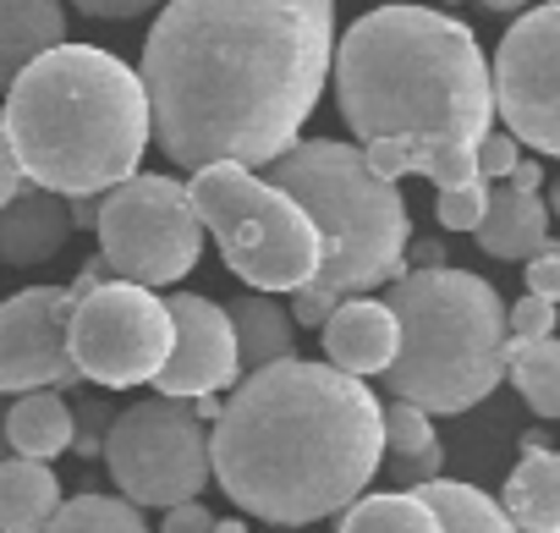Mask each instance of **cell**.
<instances>
[{
	"label": "cell",
	"mask_w": 560,
	"mask_h": 533,
	"mask_svg": "<svg viewBox=\"0 0 560 533\" xmlns=\"http://www.w3.org/2000/svg\"><path fill=\"white\" fill-rule=\"evenodd\" d=\"M336 67V0H165L143 39L154 143L198 171L287 154Z\"/></svg>",
	"instance_id": "1"
},
{
	"label": "cell",
	"mask_w": 560,
	"mask_h": 533,
	"mask_svg": "<svg viewBox=\"0 0 560 533\" xmlns=\"http://www.w3.org/2000/svg\"><path fill=\"white\" fill-rule=\"evenodd\" d=\"M336 105L369 165L429 176L434 187L478 182V138L494 127V67L467 23L418 0H385L336 45Z\"/></svg>",
	"instance_id": "2"
},
{
	"label": "cell",
	"mask_w": 560,
	"mask_h": 533,
	"mask_svg": "<svg viewBox=\"0 0 560 533\" xmlns=\"http://www.w3.org/2000/svg\"><path fill=\"white\" fill-rule=\"evenodd\" d=\"M209 456L236 511L275 528H308L347 511L380 473L385 407L330 358H275L236 380L209 429Z\"/></svg>",
	"instance_id": "3"
},
{
	"label": "cell",
	"mask_w": 560,
	"mask_h": 533,
	"mask_svg": "<svg viewBox=\"0 0 560 533\" xmlns=\"http://www.w3.org/2000/svg\"><path fill=\"white\" fill-rule=\"evenodd\" d=\"M23 176L50 193H110L154 143V111L143 72L100 45H56L34 56L0 111Z\"/></svg>",
	"instance_id": "4"
},
{
	"label": "cell",
	"mask_w": 560,
	"mask_h": 533,
	"mask_svg": "<svg viewBox=\"0 0 560 533\" xmlns=\"http://www.w3.org/2000/svg\"><path fill=\"white\" fill-rule=\"evenodd\" d=\"M385 303L401 320V347L380 374L390 396L440 413L478 407L511 363V320L500 292L472 270H407L390 281Z\"/></svg>",
	"instance_id": "5"
},
{
	"label": "cell",
	"mask_w": 560,
	"mask_h": 533,
	"mask_svg": "<svg viewBox=\"0 0 560 533\" xmlns=\"http://www.w3.org/2000/svg\"><path fill=\"white\" fill-rule=\"evenodd\" d=\"M264 176L287 187L319 225L325 253L308 287H319L325 298H352L407 276V198L385 171L369 165L363 149L341 138H298L264 165Z\"/></svg>",
	"instance_id": "6"
},
{
	"label": "cell",
	"mask_w": 560,
	"mask_h": 533,
	"mask_svg": "<svg viewBox=\"0 0 560 533\" xmlns=\"http://www.w3.org/2000/svg\"><path fill=\"white\" fill-rule=\"evenodd\" d=\"M187 193L220 258L253 292H298L314 281L325 253L319 225L280 182H269L253 165L214 160L192 171Z\"/></svg>",
	"instance_id": "7"
},
{
	"label": "cell",
	"mask_w": 560,
	"mask_h": 533,
	"mask_svg": "<svg viewBox=\"0 0 560 533\" xmlns=\"http://www.w3.org/2000/svg\"><path fill=\"white\" fill-rule=\"evenodd\" d=\"M100 253L121 281L143 287H176L198 253H203V220L192 209V193L176 176H127L100 198Z\"/></svg>",
	"instance_id": "8"
},
{
	"label": "cell",
	"mask_w": 560,
	"mask_h": 533,
	"mask_svg": "<svg viewBox=\"0 0 560 533\" xmlns=\"http://www.w3.org/2000/svg\"><path fill=\"white\" fill-rule=\"evenodd\" d=\"M105 467H110L116 489L138 506L165 511L176 500H198V489L214 473L203 418L192 413L187 396L132 402L127 413H116V424L105 434Z\"/></svg>",
	"instance_id": "9"
},
{
	"label": "cell",
	"mask_w": 560,
	"mask_h": 533,
	"mask_svg": "<svg viewBox=\"0 0 560 533\" xmlns=\"http://www.w3.org/2000/svg\"><path fill=\"white\" fill-rule=\"evenodd\" d=\"M67 347L83 380L105 391H132V385H154V374L165 369L176 347V320L154 287L110 276L89 298H78Z\"/></svg>",
	"instance_id": "10"
},
{
	"label": "cell",
	"mask_w": 560,
	"mask_h": 533,
	"mask_svg": "<svg viewBox=\"0 0 560 533\" xmlns=\"http://www.w3.org/2000/svg\"><path fill=\"white\" fill-rule=\"evenodd\" d=\"M494 116L533 143L560 154V0L522 12L494 50Z\"/></svg>",
	"instance_id": "11"
},
{
	"label": "cell",
	"mask_w": 560,
	"mask_h": 533,
	"mask_svg": "<svg viewBox=\"0 0 560 533\" xmlns=\"http://www.w3.org/2000/svg\"><path fill=\"white\" fill-rule=\"evenodd\" d=\"M72 309H78L72 287H28L0 303V396L83 385V369L72 363L67 347Z\"/></svg>",
	"instance_id": "12"
},
{
	"label": "cell",
	"mask_w": 560,
	"mask_h": 533,
	"mask_svg": "<svg viewBox=\"0 0 560 533\" xmlns=\"http://www.w3.org/2000/svg\"><path fill=\"white\" fill-rule=\"evenodd\" d=\"M171 320H176V347L165 358V369L154 374L160 396H203V391H231L242 380L236 363V325L225 303H209L198 292H176L165 298Z\"/></svg>",
	"instance_id": "13"
},
{
	"label": "cell",
	"mask_w": 560,
	"mask_h": 533,
	"mask_svg": "<svg viewBox=\"0 0 560 533\" xmlns=\"http://www.w3.org/2000/svg\"><path fill=\"white\" fill-rule=\"evenodd\" d=\"M319 336H325V358L336 369L369 380V374H385L390 369V358L401 347V320H396L390 303H380L369 292H352V298H341L330 309V320L319 325Z\"/></svg>",
	"instance_id": "14"
},
{
	"label": "cell",
	"mask_w": 560,
	"mask_h": 533,
	"mask_svg": "<svg viewBox=\"0 0 560 533\" xmlns=\"http://www.w3.org/2000/svg\"><path fill=\"white\" fill-rule=\"evenodd\" d=\"M72 204L67 193H50L39 182H23L12 204H0V258L7 264H45L72 236Z\"/></svg>",
	"instance_id": "15"
},
{
	"label": "cell",
	"mask_w": 560,
	"mask_h": 533,
	"mask_svg": "<svg viewBox=\"0 0 560 533\" xmlns=\"http://www.w3.org/2000/svg\"><path fill=\"white\" fill-rule=\"evenodd\" d=\"M472 236L489 258H505V264L533 258L549 242V204L538 193H522V187L500 182V187H489V209H483Z\"/></svg>",
	"instance_id": "16"
},
{
	"label": "cell",
	"mask_w": 560,
	"mask_h": 533,
	"mask_svg": "<svg viewBox=\"0 0 560 533\" xmlns=\"http://www.w3.org/2000/svg\"><path fill=\"white\" fill-rule=\"evenodd\" d=\"M67 39V7L61 0H0V94L12 89V78L56 50Z\"/></svg>",
	"instance_id": "17"
},
{
	"label": "cell",
	"mask_w": 560,
	"mask_h": 533,
	"mask_svg": "<svg viewBox=\"0 0 560 533\" xmlns=\"http://www.w3.org/2000/svg\"><path fill=\"white\" fill-rule=\"evenodd\" d=\"M500 506L522 533H555L560 528V451L527 445L500 489Z\"/></svg>",
	"instance_id": "18"
},
{
	"label": "cell",
	"mask_w": 560,
	"mask_h": 533,
	"mask_svg": "<svg viewBox=\"0 0 560 533\" xmlns=\"http://www.w3.org/2000/svg\"><path fill=\"white\" fill-rule=\"evenodd\" d=\"M61 506V478L39 456H0V533H45Z\"/></svg>",
	"instance_id": "19"
},
{
	"label": "cell",
	"mask_w": 560,
	"mask_h": 533,
	"mask_svg": "<svg viewBox=\"0 0 560 533\" xmlns=\"http://www.w3.org/2000/svg\"><path fill=\"white\" fill-rule=\"evenodd\" d=\"M225 309H231V325H236V363H242V374H253V369H264L275 358H292V341H298L292 309H280L269 292H247V298H236Z\"/></svg>",
	"instance_id": "20"
},
{
	"label": "cell",
	"mask_w": 560,
	"mask_h": 533,
	"mask_svg": "<svg viewBox=\"0 0 560 533\" xmlns=\"http://www.w3.org/2000/svg\"><path fill=\"white\" fill-rule=\"evenodd\" d=\"M7 440H12L18 456H39V462H56L61 451H72V407H67V396H56V385L23 391L7 407Z\"/></svg>",
	"instance_id": "21"
},
{
	"label": "cell",
	"mask_w": 560,
	"mask_h": 533,
	"mask_svg": "<svg viewBox=\"0 0 560 533\" xmlns=\"http://www.w3.org/2000/svg\"><path fill=\"white\" fill-rule=\"evenodd\" d=\"M336 533H445V522L418 489H401V495H358L341 511Z\"/></svg>",
	"instance_id": "22"
},
{
	"label": "cell",
	"mask_w": 560,
	"mask_h": 533,
	"mask_svg": "<svg viewBox=\"0 0 560 533\" xmlns=\"http://www.w3.org/2000/svg\"><path fill=\"white\" fill-rule=\"evenodd\" d=\"M434 511H440V522H445V533H522L516 522H511V511L494 500V495H483V489H472V484H451V478H423V484H412Z\"/></svg>",
	"instance_id": "23"
},
{
	"label": "cell",
	"mask_w": 560,
	"mask_h": 533,
	"mask_svg": "<svg viewBox=\"0 0 560 533\" xmlns=\"http://www.w3.org/2000/svg\"><path fill=\"white\" fill-rule=\"evenodd\" d=\"M505 374L516 380L522 402L538 418H560V341L538 336V341H511V363Z\"/></svg>",
	"instance_id": "24"
},
{
	"label": "cell",
	"mask_w": 560,
	"mask_h": 533,
	"mask_svg": "<svg viewBox=\"0 0 560 533\" xmlns=\"http://www.w3.org/2000/svg\"><path fill=\"white\" fill-rule=\"evenodd\" d=\"M45 533H149L143 506L127 495H72L56 506Z\"/></svg>",
	"instance_id": "25"
},
{
	"label": "cell",
	"mask_w": 560,
	"mask_h": 533,
	"mask_svg": "<svg viewBox=\"0 0 560 533\" xmlns=\"http://www.w3.org/2000/svg\"><path fill=\"white\" fill-rule=\"evenodd\" d=\"M429 445H440V440H434V413L396 396V402L385 407V451H390V462H396V456H423Z\"/></svg>",
	"instance_id": "26"
},
{
	"label": "cell",
	"mask_w": 560,
	"mask_h": 533,
	"mask_svg": "<svg viewBox=\"0 0 560 533\" xmlns=\"http://www.w3.org/2000/svg\"><path fill=\"white\" fill-rule=\"evenodd\" d=\"M483 209H489V182L483 176L467 182V187H440V204H434L445 231H478Z\"/></svg>",
	"instance_id": "27"
},
{
	"label": "cell",
	"mask_w": 560,
	"mask_h": 533,
	"mask_svg": "<svg viewBox=\"0 0 560 533\" xmlns=\"http://www.w3.org/2000/svg\"><path fill=\"white\" fill-rule=\"evenodd\" d=\"M555 309H560V303H549V298H538V292H527L522 303H511V309H505V320H511V341L555 336Z\"/></svg>",
	"instance_id": "28"
},
{
	"label": "cell",
	"mask_w": 560,
	"mask_h": 533,
	"mask_svg": "<svg viewBox=\"0 0 560 533\" xmlns=\"http://www.w3.org/2000/svg\"><path fill=\"white\" fill-rule=\"evenodd\" d=\"M110 424H116V413H110L105 402H83V407L72 413V451H78V456H105Z\"/></svg>",
	"instance_id": "29"
},
{
	"label": "cell",
	"mask_w": 560,
	"mask_h": 533,
	"mask_svg": "<svg viewBox=\"0 0 560 533\" xmlns=\"http://www.w3.org/2000/svg\"><path fill=\"white\" fill-rule=\"evenodd\" d=\"M516 132H483L478 138V176L483 182H505L516 171Z\"/></svg>",
	"instance_id": "30"
},
{
	"label": "cell",
	"mask_w": 560,
	"mask_h": 533,
	"mask_svg": "<svg viewBox=\"0 0 560 533\" xmlns=\"http://www.w3.org/2000/svg\"><path fill=\"white\" fill-rule=\"evenodd\" d=\"M527 292L560 303V242H544V247L527 258Z\"/></svg>",
	"instance_id": "31"
},
{
	"label": "cell",
	"mask_w": 560,
	"mask_h": 533,
	"mask_svg": "<svg viewBox=\"0 0 560 533\" xmlns=\"http://www.w3.org/2000/svg\"><path fill=\"white\" fill-rule=\"evenodd\" d=\"M72 7L83 18H100V23H127V18H143V12L165 7V0H72Z\"/></svg>",
	"instance_id": "32"
},
{
	"label": "cell",
	"mask_w": 560,
	"mask_h": 533,
	"mask_svg": "<svg viewBox=\"0 0 560 533\" xmlns=\"http://www.w3.org/2000/svg\"><path fill=\"white\" fill-rule=\"evenodd\" d=\"M336 303H341V298H325L319 287H298V292H292V320H298V331H319Z\"/></svg>",
	"instance_id": "33"
},
{
	"label": "cell",
	"mask_w": 560,
	"mask_h": 533,
	"mask_svg": "<svg viewBox=\"0 0 560 533\" xmlns=\"http://www.w3.org/2000/svg\"><path fill=\"white\" fill-rule=\"evenodd\" d=\"M160 533H214V517L198 500H176V506H165V528Z\"/></svg>",
	"instance_id": "34"
},
{
	"label": "cell",
	"mask_w": 560,
	"mask_h": 533,
	"mask_svg": "<svg viewBox=\"0 0 560 533\" xmlns=\"http://www.w3.org/2000/svg\"><path fill=\"white\" fill-rule=\"evenodd\" d=\"M440 467H445V451L440 445H429L423 456H396V478L412 489V484H423V478H440Z\"/></svg>",
	"instance_id": "35"
},
{
	"label": "cell",
	"mask_w": 560,
	"mask_h": 533,
	"mask_svg": "<svg viewBox=\"0 0 560 533\" xmlns=\"http://www.w3.org/2000/svg\"><path fill=\"white\" fill-rule=\"evenodd\" d=\"M23 160H18V149H12V138H7V127H0V204H12L18 193H23Z\"/></svg>",
	"instance_id": "36"
},
{
	"label": "cell",
	"mask_w": 560,
	"mask_h": 533,
	"mask_svg": "<svg viewBox=\"0 0 560 533\" xmlns=\"http://www.w3.org/2000/svg\"><path fill=\"white\" fill-rule=\"evenodd\" d=\"M100 198H105V193H78V198H67L78 231H94V225H100Z\"/></svg>",
	"instance_id": "37"
},
{
	"label": "cell",
	"mask_w": 560,
	"mask_h": 533,
	"mask_svg": "<svg viewBox=\"0 0 560 533\" xmlns=\"http://www.w3.org/2000/svg\"><path fill=\"white\" fill-rule=\"evenodd\" d=\"M434 264H445L440 242H407V270H434Z\"/></svg>",
	"instance_id": "38"
},
{
	"label": "cell",
	"mask_w": 560,
	"mask_h": 533,
	"mask_svg": "<svg viewBox=\"0 0 560 533\" xmlns=\"http://www.w3.org/2000/svg\"><path fill=\"white\" fill-rule=\"evenodd\" d=\"M505 182L522 187V193H538V187H544V165H538V160H516V171H511Z\"/></svg>",
	"instance_id": "39"
},
{
	"label": "cell",
	"mask_w": 560,
	"mask_h": 533,
	"mask_svg": "<svg viewBox=\"0 0 560 533\" xmlns=\"http://www.w3.org/2000/svg\"><path fill=\"white\" fill-rule=\"evenodd\" d=\"M214 533H247V522H236V517H214Z\"/></svg>",
	"instance_id": "40"
},
{
	"label": "cell",
	"mask_w": 560,
	"mask_h": 533,
	"mask_svg": "<svg viewBox=\"0 0 560 533\" xmlns=\"http://www.w3.org/2000/svg\"><path fill=\"white\" fill-rule=\"evenodd\" d=\"M483 7H489V12H522L527 0H483Z\"/></svg>",
	"instance_id": "41"
},
{
	"label": "cell",
	"mask_w": 560,
	"mask_h": 533,
	"mask_svg": "<svg viewBox=\"0 0 560 533\" xmlns=\"http://www.w3.org/2000/svg\"><path fill=\"white\" fill-rule=\"evenodd\" d=\"M0 456H12V440H7V413H0Z\"/></svg>",
	"instance_id": "42"
},
{
	"label": "cell",
	"mask_w": 560,
	"mask_h": 533,
	"mask_svg": "<svg viewBox=\"0 0 560 533\" xmlns=\"http://www.w3.org/2000/svg\"><path fill=\"white\" fill-rule=\"evenodd\" d=\"M549 215H560V176H555V187H549Z\"/></svg>",
	"instance_id": "43"
},
{
	"label": "cell",
	"mask_w": 560,
	"mask_h": 533,
	"mask_svg": "<svg viewBox=\"0 0 560 533\" xmlns=\"http://www.w3.org/2000/svg\"><path fill=\"white\" fill-rule=\"evenodd\" d=\"M555 533H560V528H555Z\"/></svg>",
	"instance_id": "44"
}]
</instances>
